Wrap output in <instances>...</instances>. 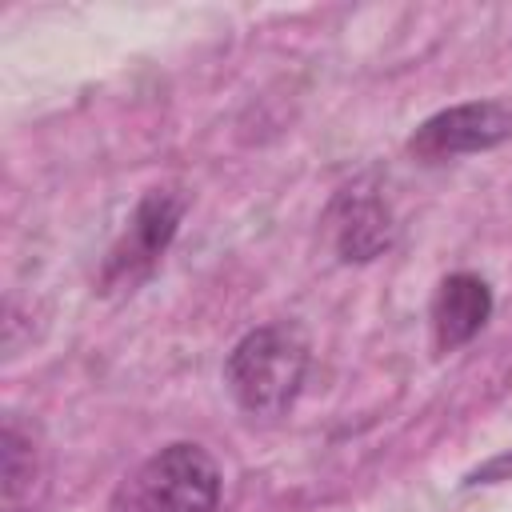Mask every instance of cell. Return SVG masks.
Returning a JSON list of instances; mask_svg holds the SVG:
<instances>
[{"mask_svg":"<svg viewBox=\"0 0 512 512\" xmlns=\"http://www.w3.org/2000/svg\"><path fill=\"white\" fill-rule=\"evenodd\" d=\"M328 220H332L336 252H340V260H348V264H352V260H356V264L376 260V256L392 244V232H396L388 204H384L376 192H368V188H344V192L336 196Z\"/></svg>","mask_w":512,"mask_h":512,"instance_id":"cell-7","label":"cell"},{"mask_svg":"<svg viewBox=\"0 0 512 512\" xmlns=\"http://www.w3.org/2000/svg\"><path fill=\"white\" fill-rule=\"evenodd\" d=\"M188 212V192L180 184H156L140 196V204L128 216V228L120 232V240L108 248L100 284L104 288H124L136 284L140 276L152 272V264L168 252L180 220Z\"/></svg>","mask_w":512,"mask_h":512,"instance_id":"cell-3","label":"cell"},{"mask_svg":"<svg viewBox=\"0 0 512 512\" xmlns=\"http://www.w3.org/2000/svg\"><path fill=\"white\" fill-rule=\"evenodd\" d=\"M132 512H220V468L188 440L148 456L128 484Z\"/></svg>","mask_w":512,"mask_h":512,"instance_id":"cell-2","label":"cell"},{"mask_svg":"<svg viewBox=\"0 0 512 512\" xmlns=\"http://www.w3.org/2000/svg\"><path fill=\"white\" fill-rule=\"evenodd\" d=\"M504 140H512V100L496 96V100L452 104L428 116L408 136V152L424 164H440V160H456L468 152H488Z\"/></svg>","mask_w":512,"mask_h":512,"instance_id":"cell-4","label":"cell"},{"mask_svg":"<svg viewBox=\"0 0 512 512\" xmlns=\"http://www.w3.org/2000/svg\"><path fill=\"white\" fill-rule=\"evenodd\" d=\"M500 480H512V452H500L464 476V484H500Z\"/></svg>","mask_w":512,"mask_h":512,"instance_id":"cell-8","label":"cell"},{"mask_svg":"<svg viewBox=\"0 0 512 512\" xmlns=\"http://www.w3.org/2000/svg\"><path fill=\"white\" fill-rule=\"evenodd\" d=\"M4 456V512H36L48 492V460L40 444V428L20 412L4 416L0 436Z\"/></svg>","mask_w":512,"mask_h":512,"instance_id":"cell-5","label":"cell"},{"mask_svg":"<svg viewBox=\"0 0 512 512\" xmlns=\"http://www.w3.org/2000/svg\"><path fill=\"white\" fill-rule=\"evenodd\" d=\"M492 316V288L476 272H452L432 296V336L440 352L464 348Z\"/></svg>","mask_w":512,"mask_h":512,"instance_id":"cell-6","label":"cell"},{"mask_svg":"<svg viewBox=\"0 0 512 512\" xmlns=\"http://www.w3.org/2000/svg\"><path fill=\"white\" fill-rule=\"evenodd\" d=\"M308 356H312V348H308V336L300 324H292V320L260 324L232 344V352L224 360V388L240 412L276 420L300 396Z\"/></svg>","mask_w":512,"mask_h":512,"instance_id":"cell-1","label":"cell"}]
</instances>
